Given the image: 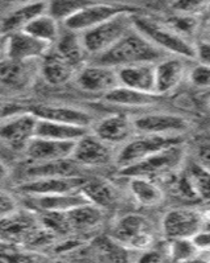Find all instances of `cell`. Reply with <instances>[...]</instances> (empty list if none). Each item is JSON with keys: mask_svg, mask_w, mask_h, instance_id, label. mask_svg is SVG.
<instances>
[{"mask_svg": "<svg viewBox=\"0 0 210 263\" xmlns=\"http://www.w3.org/2000/svg\"><path fill=\"white\" fill-rule=\"evenodd\" d=\"M74 147L75 142L33 137L25 146L24 155L31 163L62 160L71 159Z\"/></svg>", "mask_w": 210, "mask_h": 263, "instance_id": "obj_18", "label": "cell"}, {"mask_svg": "<svg viewBox=\"0 0 210 263\" xmlns=\"http://www.w3.org/2000/svg\"><path fill=\"white\" fill-rule=\"evenodd\" d=\"M74 81L82 91L102 96L121 85L117 68L97 62L85 64L77 71Z\"/></svg>", "mask_w": 210, "mask_h": 263, "instance_id": "obj_12", "label": "cell"}, {"mask_svg": "<svg viewBox=\"0 0 210 263\" xmlns=\"http://www.w3.org/2000/svg\"><path fill=\"white\" fill-rule=\"evenodd\" d=\"M114 3L123 4V6H130V7H136V8H140V3H144L147 0H111Z\"/></svg>", "mask_w": 210, "mask_h": 263, "instance_id": "obj_47", "label": "cell"}, {"mask_svg": "<svg viewBox=\"0 0 210 263\" xmlns=\"http://www.w3.org/2000/svg\"><path fill=\"white\" fill-rule=\"evenodd\" d=\"M185 60L184 57L168 56L155 64V87L158 96H167L179 87L188 74Z\"/></svg>", "mask_w": 210, "mask_h": 263, "instance_id": "obj_19", "label": "cell"}, {"mask_svg": "<svg viewBox=\"0 0 210 263\" xmlns=\"http://www.w3.org/2000/svg\"><path fill=\"white\" fill-rule=\"evenodd\" d=\"M139 10L140 8H136V7L123 6V4H118L114 3V2L99 0V2L90 4L89 7L75 13L74 16H71L70 19L66 20L65 23H62V27L65 29H69V31L82 33V32L89 31V29L94 28L101 23L106 22V20L111 19L112 16L118 15V13Z\"/></svg>", "mask_w": 210, "mask_h": 263, "instance_id": "obj_10", "label": "cell"}, {"mask_svg": "<svg viewBox=\"0 0 210 263\" xmlns=\"http://www.w3.org/2000/svg\"><path fill=\"white\" fill-rule=\"evenodd\" d=\"M209 6L210 0H173L170 10L175 13H185V15L204 17Z\"/></svg>", "mask_w": 210, "mask_h": 263, "instance_id": "obj_38", "label": "cell"}, {"mask_svg": "<svg viewBox=\"0 0 210 263\" xmlns=\"http://www.w3.org/2000/svg\"><path fill=\"white\" fill-rule=\"evenodd\" d=\"M91 128L87 127L74 126V124L59 123V122L45 121L39 119L36 127V137L49 138L56 140H69V142H77L80 138L86 135Z\"/></svg>", "mask_w": 210, "mask_h": 263, "instance_id": "obj_31", "label": "cell"}, {"mask_svg": "<svg viewBox=\"0 0 210 263\" xmlns=\"http://www.w3.org/2000/svg\"><path fill=\"white\" fill-rule=\"evenodd\" d=\"M81 192L86 196L91 204L102 208L105 211L115 205L118 200V191L112 183L105 179H87Z\"/></svg>", "mask_w": 210, "mask_h": 263, "instance_id": "obj_30", "label": "cell"}, {"mask_svg": "<svg viewBox=\"0 0 210 263\" xmlns=\"http://www.w3.org/2000/svg\"><path fill=\"white\" fill-rule=\"evenodd\" d=\"M43 228L39 214L32 209L20 211L0 218V242L29 246Z\"/></svg>", "mask_w": 210, "mask_h": 263, "instance_id": "obj_7", "label": "cell"}, {"mask_svg": "<svg viewBox=\"0 0 210 263\" xmlns=\"http://www.w3.org/2000/svg\"><path fill=\"white\" fill-rule=\"evenodd\" d=\"M23 31L28 32L29 34L37 37L39 40H43L45 43L54 45L61 34V23L56 20L49 13L45 12L43 15L37 16L36 19L32 20Z\"/></svg>", "mask_w": 210, "mask_h": 263, "instance_id": "obj_32", "label": "cell"}, {"mask_svg": "<svg viewBox=\"0 0 210 263\" xmlns=\"http://www.w3.org/2000/svg\"><path fill=\"white\" fill-rule=\"evenodd\" d=\"M196 61L210 66V43L205 40L196 41Z\"/></svg>", "mask_w": 210, "mask_h": 263, "instance_id": "obj_43", "label": "cell"}, {"mask_svg": "<svg viewBox=\"0 0 210 263\" xmlns=\"http://www.w3.org/2000/svg\"><path fill=\"white\" fill-rule=\"evenodd\" d=\"M39 118L31 110L0 122V142L12 149L24 151L29 140L36 137Z\"/></svg>", "mask_w": 210, "mask_h": 263, "instance_id": "obj_13", "label": "cell"}, {"mask_svg": "<svg viewBox=\"0 0 210 263\" xmlns=\"http://www.w3.org/2000/svg\"><path fill=\"white\" fill-rule=\"evenodd\" d=\"M114 148L90 130L75 142L71 159L82 167H106L115 163L117 149Z\"/></svg>", "mask_w": 210, "mask_h": 263, "instance_id": "obj_9", "label": "cell"}, {"mask_svg": "<svg viewBox=\"0 0 210 263\" xmlns=\"http://www.w3.org/2000/svg\"><path fill=\"white\" fill-rule=\"evenodd\" d=\"M197 40H205V41H209L210 43V22H206L202 24V28H201L200 32V36H198Z\"/></svg>", "mask_w": 210, "mask_h": 263, "instance_id": "obj_46", "label": "cell"}, {"mask_svg": "<svg viewBox=\"0 0 210 263\" xmlns=\"http://www.w3.org/2000/svg\"><path fill=\"white\" fill-rule=\"evenodd\" d=\"M6 59V37L0 40V62Z\"/></svg>", "mask_w": 210, "mask_h": 263, "instance_id": "obj_50", "label": "cell"}, {"mask_svg": "<svg viewBox=\"0 0 210 263\" xmlns=\"http://www.w3.org/2000/svg\"><path fill=\"white\" fill-rule=\"evenodd\" d=\"M78 69L52 49L41 59L40 76L50 86H62L74 80Z\"/></svg>", "mask_w": 210, "mask_h": 263, "instance_id": "obj_22", "label": "cell"}, {"mask_svg": "<svg viewBox=\"0 0 210 263\" xmlns=\"http://www.w3.org/2000/svg\"><path fill=\"white\" fill-rule=\"evenodd\" d=\"M8 175H10V170H8V167L4 164L3 161H0V181L6 180L7 177H8Z\"/></svg>", "mask_w": 210, "mask_h": 263, "instance_id": "obj_49", "label": "cell"}, {"mask_svg": "<svg viewBox=\"0 0 210 263\" xmlns=\"http://www.w3.org/2000/svg\"><path fill=\"white\" fill-rule=\"evenodd\" d=\"M205 228L202 213L189 208H176L163 217L161 229L168 239L192 238Z\"/></svg>", "mask_w": 210, "mask_h": 263, "instance_id": "obj_14", "label": "cell"}, {"mask_svg": "<svg viewBox=\"0 0 210 263\" xmlns=\"http://www.w3.org/2000/svg\"><path fill=\"white\" fill-rule=\"evenodd\" d=\"M169 25L173 31L184 36L188 40L193 41V39L200 36L201 28H202V17L195 15H185V13H175L164 20Z\"/></svg>", "mask_w": 210, "mask_h": 263, "instance_id": "obj_33", "label": "cell"}, {"mask_svg": "<svg viewBox=\"0 0 210 263\" xmlns=\"http://www.w3.org/2000/svg\"><path fill=\"white\" fill-rule=\"evenodd\" d=\"M136 13H139V11H126L118 13L94 28L82 32L81 37L90 59L110 49L124 34L128 33L133 28V16Z\"/></svg>", "mask_w": 210, "mask_h": 263, "instance_id": "obj_3", "label": "cell"}, {"mask_svg": "<svg viewBox=\"0 0 210 263\" xmlns=\"http://www.w3.org/2000/svg\"><path fill=\"white\" fill-rule=\"evenodd\" d=\"M209 254H210V253H209ZM209 260H210V258H209Z\"/></svg>", "mask_w": 210, "mask_h": 263, "instance_id": "obj_53", "label": "cell"}, {"mask_svg": "<svg viewBox=\"0 0 210 263\" xmlns=\"http://www.w3.org/2000/svg\"><path fill=\"white\" fill-rule=\"evenodd\" d=\"M196 160L210 171V144H202V146L198 147Z\"/></svg>", "mask_w": 210, "mask_h": 263, "instance_id": "obj_45", "label": "cell"}, {"mask_svg": "<svg viewBox=\"0 0 210 263\" xmlns=\"http://www.w3.org/2000/svg\"><path fill=\"white\" fill-rule=\"evenodd\" d=\"M52 47L50 44L39 40L25 31L6 34V59L16 61L41 60Z\"/></svg>", "mask_w": 210, "mask_h": 263, "instance_id": "obj_16", "label": "cell"}, {"mask_svg": "<svg viewBox=\"0 0 210 263\" xmlns=\"http://www.w3.org/2000/svg\"><path fill=\"white\" fill-rule=\"evenodd\" d=\"M136 134L148 135H184L192 128L186 117L172 112H144L132 117Z\"/></svg>", "mask_w": 210, "mask_h": 263, "instance_id": "obj_8", "label": "cell"}, {"mask_svg": "<svg viewBox=\"0 0 210 263\" xmlns=\"http://www.w3.org/2000/svg\"><path fill=\"white\" fill-rule=\"evenodd\" d=\"M28 106H24L17 102H0V122L6 121L8 118L28 111Z\"/></svg>", "mask_w": 210, "mask_h": 263, "instance_id": "obj_41", "label": "cell"}, {"mask_svg": "<svg viewBox=\"0 0 210 263\" xmlns=\"http://www.w3.org/2000/svg\"><path fill=\"white\" fill-rule=\"evenodd\" d=\"M91 131L102 140L114 147L123 146L131 138L136 135L135 124L131 115L118 112L107 115L101 121L96 122Z\"/></svg>", "mask_w": 210, "mask_h": 263, "instance_id": "obj_15", "label": "cell"}, {"mask_svg": "<svg viewBox=\"0 0 210 263\" xmlns=\"http://www.w3.org/2000/svg\"><path fill=\"white\" fill-rule=\"evenodd\" d=\"M161 97L158 94H149V93H142L138 90L130 89V87L122 86L119 85L118 87L112 89L111 91L103 94L102 99L103 102L108 103V105L118 106V107H148V106H154L160 101Z\"/></svg>", "mask_w": 210, "mask_h": 263, "instance_id": "obj_27", "label": "cell"}, {"mask_svg": "<svg viewBox=\"0 0 210 263\" xmlns=\"http://www.w3.org/2000/svg\"><path fill=\"white\" fill-rule=\"evenodd\" d=\"M47 0H40L36 3L15 7V10L4 16L3 20L0 22V31L3 34L23 31L32 20L47 12Z\"/></svg>", "mask_w": 210, "mask_h": 263, "instance_id": "obj_24", "label": "cell"}, {"mask_svg": "<svg viewBox=\"0 0 210 263\" xmlns=\"http://www.w3.org/2000/svg\"><path fill=\"white\" fill-rule=\"evenodd\" d=\"M168 56V53L156 47L151 40H148L133 27L110 49L93 57L91 62L112 68H121L135 64H158Z\"/></svg>", "mask_w": 210, "mask_h": 263, "instance_id": "obj_1", "label": "cell"}, {"mask_svg": "<svg viewBox=\"0 0 210 263\" xmlns=\"http://www.w3.org/2000/svg\"><path fill=\"white\" fill-rule=\"evenodd\" d=\"M3 2L6 4H8V6L20 7V6H25V4L36 3V2H40V0H3Z\"/></svg>", "mask_w": 210, "mask_h": 263, "instance_id": "obj_48", "label": "cell"}, {"mask_svg": "<svg viewBox=\"0 0 210 263\" xmlns=\"http://www.w3.org/2000/svg\"><path fill=\"white\" fill-rule=\"evenodd\" d=\"M185 143L184 135H148L136 134L123 146L117 149L114 165L119 171L135 165L145 160L156 152L175 144Z\"/></svg>", "mask_w": 210, "mask_h": 263, "instance_id": "obj_4", "label": "cell"}, {"mask_svg": "<svg viewBox=\"0 0 210 263\" xmlns=\"http://www.w3.org/2000/svg\"><path fill=\"white\" fill-rule=\"evenodd\" d=\"M105 209L91 202H86L66 212L73 234L96 230L105 221Z\"/></svg>", "mask_w": 210, "mask_h": 263, "instance_id": "obj_25", "label": "cell"}, {"mask_svg": "<svg viewBox=\"0 0 210 263\" xmlns=\"http://www.w3.org/2000/svg\"><path fill=\"white\" fill-rule=\"evenodd\" d=\"M80 165L73 159L44 161V163H31L24 172L25 179H41V177H62L78 176Z\"/></svg>", "mask_w": 210, "mask_h": 263, "instance_id": "obj_29", "label": "cell"}, {"mask_svg": "<svg viewBox=\"0 0 210 263\" xmlns=\"http://www.w3.org/2000/svg\"><path fill=\"white\" fill-rule=\"evenodd\" d=\"M189 82L197 89H210V66L197 62L188 71Z\"/></svg>", "mask_w": 210, "mask_h": 263, "instance_id": "obj_39", "label": "cell"}, {"mask_svg": "<svg viewBox=\"0 0 210 263\" xmlns=\"http://www.w3.org/2000/svg\"><path fill=\"white\" fill-rule=\"evenodd\" d=\"M204 19L206 20V22H210V6L207 7L206 12H205V15H204Z\"/></svg>", "mask_w": 210, "mask_h": 263, "instance_id": "obj_51", "label": "cell"}, {"mask_svg": "<svg viewBox=\"0 0 210 263\" xmlns=\"http://www.w3.org/2000/svg\"><path fill=\"white\" fill-rule=\"evenodd\" d=\"M53 49L56 50L62 59H65L69 64L77 68L78 70L86 64V60L90 57L89 53L85 49L81 33L69 31V29H65V32H61L59 40L53 45Z\"/></svg>", "mask_w": 210, "mask_h": 263, "instance_id": "obj_28", "label": "cell"}, {"mask_svg": "<svg viewBox=\"0 0 210 263\" xmlns=\"http://www.w3.org/2000/svg\"><path fill=\"white\" fill-rule=\"evenodd\" d=\"M185 172L198 200L210 202V171L195 160L186 165Z\"/></svg>", "mask_w": 210, "mask_h": 263, "instance_id": "obj_34", "label": "cell"}, {"mask_svg": "<svg viewBox=\"0 0 210 263\" xmlns=\"http://www.w3.org/2000/svg\"><path fill=\"white\" fill-rule=\"evenodd\" d=\"M167 245V253L168 259L173 262H186V260L195 259L200 251L192 242V238H176V239H168Z\"/></svg>", "mask_w": 210, "mask_h": 263, "instance_id": "obj_37", "label": "cell"}, {"mask_svg": "<svg viewBox=\"0 0 210 263\" xmlns=\"http://www.w3.org/2000/svg\"><path fill=\"white\" fill-rule=\"evenodd\" d=\"M133 27L169 56L196 61V41L188 40L173 31L164 20H156L139 12L133 16Z\"/></svg>", "mask_w": 210, "mask_h": 263, "instance_id": "obj_2", "label": "cell"}, {"mask_svg": "<svg viewBox=\"0 0 210 263\" xmlns=\"http://www.w3.org/2000/svg\"><path fill=\"white\" fill-rule=\"evenodd\" d=\"M192 242L200 253H210V228H202L200 232L196 233L192 237Z\"/></svg>", "mask_w": 210, "mask_h": 263, "instance_id": "obj_42", "label": "cell"}, {"mask_svg": "<svg viewBox=\"0 0 210 263\" xmlns=\"http://www.w3.org/2000/svg\"><path fill=\"white\" fill-rule=\"evenodd\" d=\"M185 155V143H180L156 152L138 164L119 171V174L122 176H145L154 180L169 176L184 164Z\"/></svg>", "mask_w": 210, "mask_h": 263, "instance_id": "obj_5", "label": "cell"}, {"mask_svg": "<svg viewBox=\"0 0 210 263\" xmlns=\"http://www.w3.org/2000/svg\"><path fill=\"white\" fill-rule=\"evenodd\" d=\"M140 257L135 260H139V262H164V260L168 259L167 253H161L159 250H154V249H147L144 251H140Z\"/></svg>", "mask_w": 210, "mask_h": 263, "instance_id": "obj_44", "label": "cell"}, {"mask_svg": "<svg viewBox=\"0 0 210 263\" xmlns=\"http://www.w3.org/2000/svg\"><path fill=\"white\" fill-rule=\"evenodd\" d=\"M19 209V204L11 193L0 189V218L10 216Z\"/></svg>", "mask_w": 210, "mask_h": 263, "instance_id": "obj_40", "label": "cell"}, {"mask_svg": "<svg viewBox=\"0 0 210 263\" xmlns=\"http://www.w3.org/2000/svg\"><path fill=\"white\" fill-rule=\"evenodd\" d=\"M41 60L16 61L4 59L0 62V90L3 91H24L33 85L40 74Z\"/></svg>", "mask_w": 210, "mask_h": 263, "instance_id": "obj_11", "label": "cell"}, {"mask_svg": "<svg viewBox=\"0 0 210 263\" xmlns=\"http://www.w3.org/2000/svg\"><path fill=\"white\" fill-rule=\"evenodd\" d=\"M31 112H33L39 119L45 121L59 122V123L74 124V126L87 127L91 128L94 122L93 115L89 114L85 110L70 106H59V105H36L29 107Z\"/></svg>", "mask_w": 210, "mask_h": 263, "instance_id": "obj_20", "label": "cell"}, {"mask_svg": "<svg viewBox=\"0 0 210 263\" xmlns=\"http://www.w3.org/2000/svg\"><path fill=\"white\" fill-rule=\"evenodd\" d=\"M86 177L81 176H62V177H41L29 179L17 186L20 192L25 196L56 195V193H69L81 191L86 183Z\"/></svg>", "mask_w": 210, "mask_h": 263, "instance_id": "obj_17", "label": "cell"}, {"mask_svg": "<svg viewBox=\"0 0 210 263\" xmlns=\"http://www.w3.org/2000/svg\"><path fill=\"white\" fill-rule=\"evenodd\" d=\"M119 84L142 93L156 94L155 64H135L117 68Z\"/></svg>", "mask_w": 210, "mask_h": 263, "instance_id": "obj_23", "label": "cell"}, {"mask_svg": "<svg viewBox=\"0 0 210 263\" xmlns=\"http://www.w3.org/2000/svg\"><path fill=\"white\" fill-rule=\"evenodd\" d=\"M28 206L36 213L41 212H68L75 206L90 202L81 191L69 193H56V195L27 196Z\"/></svg>", "mask_w": 210, "mask_h": 263, "instance_id": "obj_21", "label": "cell"}, {"mask_svg": "<svg viewBox=\"0 0 210 263\" xmlns=\"http://www.w3.org/2000/svg\"><path fill=\"white\" fill-rule=\"evenodd\" d=\"M47 12L60 23H65L80 11L99 0H47Z\"/></svg>", "mask_w": 210, "mask_h": 263, "instance_id": "obj_35", "label": "cell"}, {"mask_svg": "<svg viewBox=\"0 0 210 263\" xmlns=\"http://www.w3.org/2000/svg\"><path fill=\"white\" fill-rule=\"evenodd\" d=\"M93 246L97 254L106 257L107 260H117V262H127L130 260V253L132 250L127 249L124 245L112 238L111 235H103L94 239Z\"/></svg>", "mask_w": 210, "mask_h": 263, "instance_id": "obj_36", "label": "cell"}, {"mask_svg": "<svg viewBox=\"0 0 210 263\" xmlns=\"http://www.w3.org/2000/svg\"><path fill=\"white\" fill-rule=\"evenodd\" d=\"M0 245H2V242H0Z\"/></svg>", "mask_w": 210, "mask_h": 263, "instance_id": "obj_52", "label": "cell"}, {"mask_svg": "<svg viewBox=\"0 0 210 263\" xmlns=\"http://www.w3.org/2000/svg\"><path fill=\"white\" fill-rule=\"evenodd\" d=\"M112 238L132 251H144L155 243L152 226L144 216L128 213L118 218L111 228Z\"/></svg>", "mask_w": 210, "mask_h": 263, "instance_id": "obj_6", "label": "cell"}, {"mask_svg": "<svg viewBox=\"0 0 210 263\" xmlns=\"http://www.w3.org/2000/svg\"><path fill=\"white\" fill-rule=\"evenodd\" d=\"M128 179V192L133 202L140 206L151 208L161 204L164 200L163 189L154 179L145 176H124Z\"/></svg>", "mask_w": 210, "mask_h": 263, "instance_id": "obj_26", "label": "cell"}]
</instances>
